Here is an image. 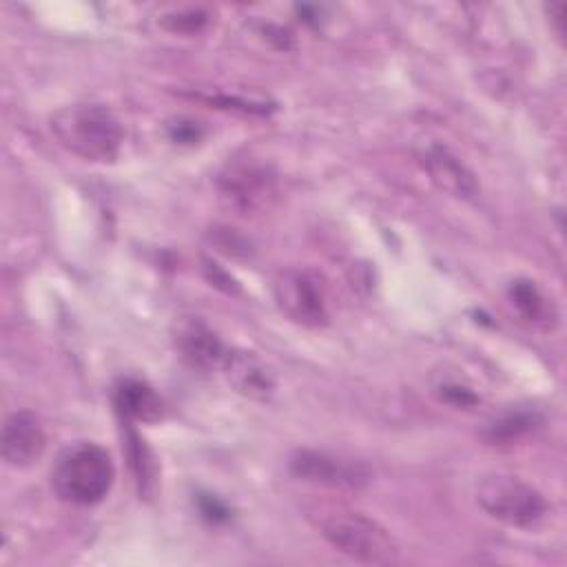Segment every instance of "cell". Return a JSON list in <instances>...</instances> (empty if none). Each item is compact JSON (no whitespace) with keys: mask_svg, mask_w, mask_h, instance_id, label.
I'll return each mask as SVG.
<instances>
[{"mask_svg":"<svg viewBox=\"0 0 567 567\" xmlns=\"http://www.w3.org/2000/svg\"><path fill=\"white\" fill-rule=\"evenodd\" d=\"M55 140L86 162H113L122 146V126L102 104H71L51 115Z\"/></svg>","mask_w":567,"mask_h":567,"instance_id":"cell-1","label":"cell"},{"mask_svg":"<svg viewBox=\"0 0 567 567\" xmlns=\"http://www.w3.org/2000/svg\"><path fill=\"white\" fill-rule=\"evenodd\" d=\"M115 481L111 454L91 441H80L66 447L53 470L51 487L58 498L73 505H95L104 501Z\"/></svg>","mask_w":567,"mask_h":567,"instance_id":"cell-2","label":"cell"},{"mask_svg":"<svg viewBox=\"0 0 567 567\" xmlns=\"http://www.w3.org/2000/svg\"><path fill=\"white\" fill-rule=\"evenodd\" d=\"M321 536L341 554L365 565H396L401 560L394 536L374 518L337 509L321 518Z\"/></svg>","mask_w":567,"mask_h":567,"instance_id":"cell-3","label":"cell"},{"mask_svg":"<svg viewBox=\"0 0 567 567\" xmlns=\"http://www.w3.org/2000/svg\"><path fill=\"white\" fill-rule=\"evenodd\" d=\"M476 503L487 516L520 529L538 525L547 514V501L534 485L501 472L478 481Z\"/></svg>","mask_w":567,"mask_h":567,"instance_id":"cell-4","label":"cell"},{"mask_svg":"<svg viewBox=\"0 0 567 567\" xmlns=\"http://www.w3.org/2000/svg\"><path fill=\"white\" fill-rule=\"evenodd\" d=\"M277 308L297 326L323 328L330 319L328 286L312 268H284L272 284Z\"/></svg>","mask_w":567,"mask_h":567,"instance_id":"cell-5","label":"cell"},{"mask_svg":"<svg viewBox=\"0 0 567 567\" xmlns=\"http://www.w3.org/2000/svg\"><path fill=\"white\" fill-rule=\"evenodd\" d=\"M290 472L301 481L330 489H361L372 481L365 463L321 450H297L290 456Z\"/></svg>","mask_w":567,"mask_h":567,"instance_id":"cell-6","label":"cell"},{"mask_svg":"<svg viewBox=\"0 0 567 567\" xmlns=\"http://www.w3.org/2000/svg\"><path fill=\"white\" fill-rule=\"evenodd\" d=\"M219 193L239 213H255L275 197V175L259 164H235L219 179Z\"/></svg>","mask_w":567,"mask_h":567,"instance_id":"cell-7","label":"cell"},{"mask_svg":"<svg viewBox=\"0 0 567 567\" xmlns=\"http://www.w3.org/2000/svg\"><path fill=\"white\" fill-rule=\"evenodd\" d=\"M0 447L2 458L9 467L24 470L38 463L47 447V434L40 419L29 410L9 414V419L2 425Z\"/></svg>","mask_w":567,"mask_h":567,"instance_id":"cell-8","label":"cell"},{"mask_svg":"<svg viewBox=\"0 0 567 567\" xmlns=\"http://www.w3.org/2000/svg\"><path fill=\"white\" fill-rule=\"evenodd\" d=\"M219 370L228 385L246 399L266 401L275 392V374L255 352L226 348Z\"/></svg>","mask_w":567,"mask_h":567,"instance_id":"cell-9","label":"cell"},{"mask_svg":"<svg viewBox=\"0 0 567 567\" xmlns=\"http://www.w3.org/2000/svg\"><path fill=\"white\" fill-rule=\"evenodd\" d=\"M173 341L184 363L197 372H213L219 368L226 352L219 337L199 317H182L175 323Z\"/></svg>","mask_w":567,"mask_h":567,"instance_id":"cell-10","label":"cell"},{"mask_svg":"<svg viewBox=\"0 0 567 567\" xmlns=\"http://www.w3.org/2000/svg\"><path fill=\"white\" fill-rule=\"evenodd\" d=\"M419 159L434 186L443 193L458 199H472L478 193V182L474 173L450 148L441 144H430L421 151Z\"/></svg>","mask_w":567,"mask_h":567,"instance_id":"cell-11","label":"cell"},{"mask_svg":"<svg viewBox=\"0 0 567 567\" xmlns=\"http://www.w3.org/2000/svg\"><path fill=\"white\" fill-rule=\"evenodd\" d=\"M115 408L124 421L155 423L164 414V403L159 394L140 379H122L115 385Z\"/></svg>","mask_w":567,"mask_h":567,"instance_id":"cell-12","label":"cell"},{"mask_svg":"<svg viewBox=\"0 0 567 567\" xmlns=\"http://www.w3.org/2000/svg\"><path fill=\"white\" fill-rule=\"evenodd\" d=\"M507 299L520 319L538 330H554L558 326V310L529 279H516L507 288Z\"/></svg>","mask_w":567,"mask_h":567,"instance_id":"cell-13","label":"cell"},{"mask_svg":"<svg viewBox=\"0 0 567 567\" xmlns=\"http://www.w3.org/2000/svg\"><path fill=\"white\" fill-rule=\"evenodd\" d=\"M538 421L540 419L536 412H525V410L507 412L494 419L492 423H487L483 430V436L489 445H512L514 441H520L523 436H527L538 425Z\"/></svg>","mask_w":567,"mask_h":567,"instance_id":"cell-14","label":"cell"},{"mask_svg":"<svg viewBox=\"0 0 567 567\" xmlns=\"http://www.w3.org/2000/svg\"><path fill=\"white\" fill-rule=\"evenodd\" d=\"M126 445H128V458H131L135 481H137L140 489H148V485L155 481L153 456H151L148 447L144 445V441H140V436L131 427L126 432Z\"/></svg>","mask_w":567,"mask_h":567,"instance_id":"cell-15","label":"cell"},{"mask_svg":"<svg viewBox=\"0 0 567 567\" xmlns=\"http://www.w3.org/2000/svg\"><path fill=\"white\" fill-rule=\"evenodd\" d=\"M443 392H441V396L445 399V401H450V403H454V405H472L474 401H476V396L470 392V390H465V388H461V385H443L441 388Z\"/></svg>","mask_w":567,"mask_h":567,"instance_id":"cell-16","label":"cell"},{"mask_svg":"<svg viewBox=\"0 0 567 567\" xmlns=\"http://www.w3.org/2000/svg\"><path fill=\"white\" fill-rule=\"evenodd\" d=\"M206 22V18H204V13H199V11H190V13H179L177 18H175V24L171 27V29H175V31H197L202 24Z\"/></svg>","mask_w":567,"mask_h":567,"instance_id":"cell-17","label":"cell"},{"mask_svg":"<svg viewBox=\"0 0 567 567\" xmlns=\"http://www.w3.org/2000/svg\"><path fill=\"white\" fill-rule=\"evenodd\" d=\"M173 140L177 142H195L197 140V128L193 124H177Z\"/></svg>","mask_w":567,"mask_h":567,"instance_id":"cell-18","label":"cell"}]
</instances>
